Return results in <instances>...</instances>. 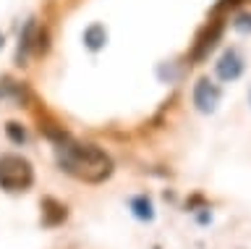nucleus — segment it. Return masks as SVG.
I'll return each mask as SVG.
<instances>
[{
	"label": "nucleus",
	"mask_w": 251,
	"mask_h": 249,
	"mask_svg": "<svg viewBox=\"0 0 251 249\" xmlns=\"http://www.w3.org/2000/svg\"><path fill=\"white\" fill-rule=\"evenodd\" d=\"M58 168L84 184H102L105 178L113 176V158L97 144H81V142L60 139Z\"/></svg>",
	"instance_id": "f257e3e1"
},
{
	"label": "nucleus",
	"mask_w": 251,
	"mask_h": 249,
	"mask_svg": "<svg viewBox=\"0 0 251 249\" xmlns=\"http://www.w3.org/2000/svg\"><path fill=\"white\" fill-rule=\"evenodd\" d=\"M34 184V168L21 155H0V189L8 194H21Z\"/></svg>",
	"instance_id": "f03ea898"
},
{
	"label": "nucleus",
	"mask_w": 251,
	"mask_h": 249,
	"mask_svg": "<svg viewBox=\"0 0 251 249\" xmlns=\"http://www.w3.org/2000/svg\"><path fill=\"white\" fill-rule=\"evenodd\" d=\"M217 100H220V89L215 87V84H209L207 79H201L194 87V105L199 108L201 113H212V111H215Z\"/></svg>",
	"instance_id": "7ed1b4c3"
},
{
	"label": "nucleus",
	"mask_w": 251,
	"mask_h": 249,
	"mask_svg": "<svg viewBox=\"0 0 251 249\" xmlns=\"http://www.w3.org/2000/svg\"><path fill=\"white\" fill-rule=\"evenodd\" d=\"M66 218H68V207L63 202L52 199V197L42 199V225L45 228H55V225L66 223Z\"/></svg>",
	"instance_id": "20e7f679"
},
{
	"label": "nucleus",
	"mask_w": 251,
	"mask_h": 249,
	"mask_svg": "<svg viewBox=\"0 0 251 249\" xmlns=\"http://www.w3.org/2000/svg\"><path fill=\"white\" fill-rule=\"evenodd\" d=\"M243 71V60L241 55L235 50H227L223 58H220V63H217V76L220 79H225V82H233V79H238Z\"/></svg>",
	"instance_id": "39448f33"
},
{
	"label": "nucleus",
	"mask_w": 251,
	"mask_h": 249,
	"mask_svg": "<svg viewBox=\"0 0 251 249\" xmlns=\"http://www.w3.org/2000/svg\"><path fill=\"white\" fill-rule=\"evenodd\" d=\"M131 213L139 218V221H152L154 218V207H152V202H149V197H133L131 199Z\"/></svg>",
	"instance_id": "423d86ee"
},
{
	"label": "nucleus",
	"mask_w": 251,
	"mask_h": 249,
	"mask_svg": "<svg viewBox=\"0 0 251 249\" xmlns=\"http://www.w3.org/2000/svg\"><path fill=\"white\" fill-rule=\"evenodd\" d=\"M84 40H86V45H89L92 50L102 48V42H105V29H102V27H89V29H86V34H84Z\"/></svg>",
	"instance_id": "0eeeda50"
},
{
	"label": "nucleus",
	"mask_w": 251,
	"mask_h": 249,
	"mask_svg": "<svg viewBox=\"0 0 251 249\" xmlns=\"http://www.w3.org/2000/svg\"><path fill=\"white\" fill-rule=\"evenodd\" d=\"M5 131H8V137H11L16 144H24V142H26V131H24L19 123H8Z\"/></svg>",
	"instance_id": "6e6552de"
},
{
	"label": "nucleus",
	"mask_w": 251,
	"mask_h": 249,
	"mask_svg": "<svg viewBox=\"0 0 251 249\" xmlns=\"http://www.w3.org/2000/svg\"><path fill=\"white\" fill-rule=\"evenodd\" d=\"M0 48H3V34H0Z\"/></svg>",
	"instance_id": "1a4fd4ad"
},
{
	"label": "nucleus",
	"mask_w": 251,
	"mask_h": 249,
	"mask_svg": "<svg viewBox=\"0 0 251 249\" xmlns=\"http://www.w3.org/2000/svg\"><path fill=\"white\" fill-rule=\"evenodd\" d=\"M249 100H251V95H249Z\"/></svg>",
	"instance_id": "9d476101"
}]
</instances>
